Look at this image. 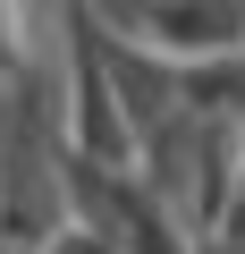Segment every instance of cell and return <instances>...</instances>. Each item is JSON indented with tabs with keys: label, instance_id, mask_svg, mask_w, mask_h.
<instances>
[{
	"label": "cell",
	"instance_id": "6da1fadb",
	"mask_svg": "<svg viewBox=\"0 0 245 254\" xmlns=\"http://www.w3.org/2000/svg\"><path fill=\"white\" fill-rule=\"evenodd\" d=\"M34 254H110V237H101V229H85V220H59Z\"/></svg>",
	"mask_w": 245,
	"mask_h": 254
}]
</instances>
